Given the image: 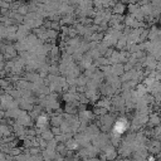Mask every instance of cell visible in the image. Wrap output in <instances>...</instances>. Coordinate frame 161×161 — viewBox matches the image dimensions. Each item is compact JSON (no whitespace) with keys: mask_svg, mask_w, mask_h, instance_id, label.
<instances>
[{"mask_svg":"<svg viewBox=\"0 0 161 161\" xmlns=\"http://www.w3.org/2000/svg\"><path fill=\"white\" fill-rule=\"evenodd\" d=\"M114 131L117 133H122L125 131V122L123 121H118L117 125H116V127H114Z\"/></svg>","mask_w":161,"mask_h":161,"instance_id":"obj_1","label":"cell"}]
</instances>
